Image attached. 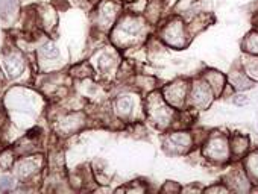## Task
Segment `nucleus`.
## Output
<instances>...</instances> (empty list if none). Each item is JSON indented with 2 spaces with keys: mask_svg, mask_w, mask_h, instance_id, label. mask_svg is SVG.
Instances as JSON below:
<instances>
[{
  "mask_svg": "<svg viewBox=\"0 0 258 194\" xmlns=\"http://www.w3.org/2000/svg\"><path fill=\"white\" fill-rule=\"evenodd\" d=\"M13 162H14V153L11 150H5L2 155H0V165H2L4 168L11 167Z\"/></svg>",
  "mask_w": 258,
  "mask_h": 194,
  "instance_id": "22",
  "label": "nucleus"
},
{
  "mask_svg": "<svg viewBox=\"0 0 258 194\" xmlns=\"http://www.w3.org/2000/svg\"><path fill=\"white\" fill-rule=\"evenodd\" d=\"M249 102H250L249 97L244 95V94H241L240 91H235L232 94V104L235 107H246V105H249Z\"/></svg>",
  "mask_w": 258,
  "mask_h": 194,
  "instance_id": "21",
  "label": "nucleus"
},
{
  "mask_svg": "<svg viewBox=\"0 0 258 194\" xmlns=\"http://www.w3.org/2000/svg\"><path fill=\"white\" fill-rule=\"evenodd\" d=\"M240 67H241V70H243L253 82H258V55H249V53H246V55L241 58Z\"/></svg>",
  "mask_w": 258,
  "mask_h": 194,
  "instance_id": "18",
  "label": "nucleus"
},
{
  "mask_svg": "<svg viewBox=\"0 0 258 194\" xmlns=\"http://www.w3.org/2000/svg\"><path fill=\"white\" fill-rule=\"evenodd\" d=\"M188 89H190V80L185 77H179L164 85L160 91L164 97V101L172 108H175L176 111H181L187 108Z\"/></svg>",
  "mask_w": 258,
  "mask_h": 194,
  "instance_id": "8",
  "label": "nucleus"
},
{
  "mask_svg": "<svg viewBox=\"0 0 258 194\" xmlns=\"http://www.w3.org/2000/svg\"><path fill=\"white\" fill-rule=\"evenodd\" d=\"M195 146V138L190 131L173 129L169 131L163 140V147L169 155H187Z\"/></svg>",
  "mask_w": 258,
  "mask_h": 194,
  "instance_id": "9",
  "label": "nucleus"
},
{
  "mask_svg": "<svg viewBox=\"0 0 258 194\" xmlns=\"http://www.w3.org/2000/svg\"><path fill=\"white\" fill-rule=\"evenodd\" d=\"M87 123L84 113H70L59 119L58 129L62 135H73L75 132L81 131Z\"/></svg>",
  "mask_w": 258,
  "mask_h": 194,
  "instance_id": "11",
  "label": "nucleus"
},
{
  "mask_svg": "<svg viewBox=\"0 0 258 194\" xmlns=\"http://www.w3.org/2000/svg\"><path fill=\"white\" fill-rule=\"evenodd\" d=\"M201 77L211 86V89L214 91L216 97L222 95L226 85H228V80H226V74H223L222 71L219 70H214V68H207L204 70V73L201 74Z\"/></svg>",
  "mask_w": 258,
  "mask_h": 194,
  "instance_id": "13",
  "label": "nucleus"
},
{
  "mask_svg": "<svg viewBox=\"0 0 258 194\" xmlns=\"http://www.w3.org/2000/svg\"><path fill=\"white\" fill-rule=\"evenodd\" d=\"M40 53L43 55V58H46V59H56V56H58V47L52 43V41H47V43H44L41 47H40Z\"/></svg>",
  "mask_w": 258,
  "mask_h": 194,
  "instance_id": "20",
  "label": "nucleus"
},
{
  "mask_svg": "<svg viewBox=\"0 0 258 194\" xmlns=\"http://www.w3.org/2000/svg\"><path fill=\"white\" fill-rule=\"evenodd\" d=\"M121 13L123 5L118 0H103L94 14V28L102 34H109Z\"/></svg>",
  "mask_w": 258,
  "mask_h": 194,
  "instance_id": "7",
  "label": "nucleus"
},
{
  "mask_svg": "<svg viewBox=\"0 0 258 194\" xmlns=\"http://www.w3.org/2000/svg\"><path fill=\"white\" fill-rule=\"evenodd\" d=\"M229 149L231 158L241 159L250 150V138L241 132H235L229 137Z\"/></svg>",
  "mask_w": 258,
  "mask_h": 194,
  "instance_id": "14",
  "label": "nucleus"
},
{
  "mask_svg": "<svg viewBox=\"0 0 258 194\" xmlns=\"http://www.w3.org/2000/svg\"><path fill=\"white\" fill-rule=\"evenodd\" d=\"M143 99V94L134 86L118 89L111 101V113L117 120L123 122L124 125L142 122L145 119Z\"/></svg>",
  "mask_w": 258,
  "mask_h": 194,
  "instance_id": "2",
  "label": "nucleus"
},
{
  "mask_svg": "<svg viewBox=\"0 0 258 194\" xmlns=\"http://www.w3.org/2000/svg\"><path fill=\"white\" fill-rule=\"evenodd\" d=\"M13 188H14V180H13V177L4 176L2 179H0V189H2V191H10V189H13Z\"/></svg>",
  "mask_w": 258,
  "mask_h": 194,
  "instance_id": "23",
  "label": "nucleus"
},
{
  "mask_svg": "<svg viewBox=\"0 0 258 194\" xmlns=\"http://www.w3.org/2000/svg\"><path fill=\"white\" fill-rule=\"evenodd\" d=\"M214 99H216L214 91L201 76L190 80L187 108H190L191 111H205L213 105Z\"/></svg>",
  "mask_w": 258,
  "mask_h": 194,
  "instance_id": "6",
  "label": "nucleus"
},
{
  "mask_svg": "<svg viewBox=\"0 0 258 194\" xmlns=\"http://www.w3.org/2000/svg\"><path fill=\"white\" fill-rule=\"evenodd\" d=\"M40 156H26L16 164V174L20 179H29L32 177L41 167V162L38 159Z\"/></svg>",
  "mask_w": 258,
  "mask_h": 194,
  "instance_id": "15",
  "label": "nucleus"
},
{
  "mask_svg": "<svg viewBox=\"0 0 258 194\" xmlns=\"http://www.w3.org/2000/svg\"><path fill=\"white\" fill-rule=\"evenodd\" d=\"M151 28L152 26L143 16L134 13H121L114 28L109 31V41L120 52L136 49L149 40Z\"/></svg>",
  "mask_w": 258,
  "mask_h": 194,
  "instance_id": "1",
  "label": "nucleus"
},
{
  "mask_svg": "<svg viewBox=\"0 0 258 194\" xmlns=\"http://www.w3.org/2000/svg\"><path fill=\"white\" fill-rule=\"evenodd\" d=\"M143 105H145V120L151 122L157 129L169 131L170 128L175 126L178 111L164 101L160 89H154L145 94Z\"/></svg>",
  "mask_w": 258,
  "mask_h": 194,
  "instance_id": "3",
  "label": "nucleus"
},
{
  "mask_svg": "<svg viewBox=\"0 0 258 194\" xmlns=\"http://www.w3.org/2000/svg\"><path fill=\"white\" fill-rule=\"evenodd\" d=\"M241 47L244 50V53L249 55H258V31H252L249 32L241 43Z\"/></svg>",
  "mask_w": 258,
  "mask_h": 194,
  "instance_id": "19",
  "label": "nucleus"
},
{
  "mask_svg": "<svg viewBox=\"0 0 258 194\" xmlns=\"http://www.w3.org/2000/svg\"><path fill=\"white\" fill-rule=\"evenodd\" d=\"M226 80H228V85L234 89V92L235 91L243 92L246 89H250L255 85V82L241 70L240 65H235L229 70V73L226 74Z\"/></svg>",
  "mask_w": 258,
  "mask_h": 194,
  "instance_id": "12",
  "label": "nucleus"
},
{
  "mask_svg": "<svg viewBox=\"0 0 258 194\" xmlns=\"http://www.w3.org/2000/svg\"><path fill=\"white\" fill-rule=\"evenodd\" d=\"M225 185L228 186L229 191H235V192H247L252 189V180L247 176V173L244 171L243 165L241 167H234L231 168L225 179H223Z\"/></svg>",
  "mask_w": 258,
  "mask_h": 194,
  "instance_id": "10",
  "label": "nucleus"
},
{
  "mask_svg": "<svg viewBox=\"0 0 258 194\" xmlns=\"http://www.w3.org/2000/svg\"><path fill=\"white\" fill-rule=\"evenodd\" d=\"M202 191H205V192H228L229 189H228V186L222 182V183H219V185H211V186H208V188H204Z\"/></svg>",
  "mask_w": 258,
  "mask_h": 194,
  "instance_id": "25",
  "label": "nucleus"
},
{
  "mask_svg": "<svg viewBox=\"0 0 258 194\" xmlns=\"http://www.w3.org/2000/svg\"><path fill=\"white\" fill-rule=\"evenodd\" d=\"M161 191H163V192H178V191H181V188H179V185H178L176 182L169 180V182H166V183L161 186Z\"/></svg>",
  "mask_w": 258,
  "mask_h": 194,
  "instance_id": "24",
  "label": "nucleus"
},
{
  "mask_svg": "<svg viewBox=\"0 0 258 194\" xmlns=\"http://www.w3.org/2000/svg\"><path fill=\"white\" fill-rule=\"evenodd\" d=\"M243 168L247 173V176L250 177L252 182H258V150H249L243 158Z\"/></svg>",
  "mask_w": 258,
  "mask_h": 194,
  "instance_id": "17",
  "label": "nucleus"
},
{
  "mask_svg": "<svg viewBox=\"0 0 258 194\" xmlns=\"http://www.w3.org/2000/svg\"><path fill=\"white\" fill-rule=\"evenodd\" d=\"M158 40L169 49L182 50L188 46L191 37L187 31V23L181 17L167 19L160 28L157 34Z\"/></svg>",
  "mask_w": 258,
  "mask_h": 194,
  "instance_id": "4",
  "label": "nucleus"
},
{
  "mask_svg": "<svg viewBox=\"0 0 258 194\" xmlns=\"http://www.w3.org/2000/svg\"><path fill=\"white\" fill-rule=\"evenodd\" d=\"M201 155L211 164H226L231 159L229 138L225 134L213 132L208 134L205 141L201 144Z\"/></svg>",
  "mask_w": 258,
  "mask_h": 194,
  "instance_id": "5",
  "label": "nucleus"
},
{
  "mask_svg": "<svg viewBox=\"0 0 258 194\" xmlns=\"http://www.w3.org/2000/svg\"><path fill=\"white\" fill-rule=\"evenodd\" d=\"M4 67L8 76L11 77H17L19 74H22L23 68H25V59L20 53L17 52H10L5 55L4 58Z\"/></svg>",
  "mask_w": 258,
  "mask_h": 194,
  "instance_id": "16",
  "label": "nucleus"
}]
</instances>
